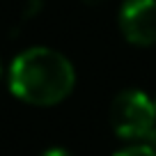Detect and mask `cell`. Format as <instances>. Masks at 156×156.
Returning <instances> with one entry per match:
<instances>
[{
    "label": "cell",
    "mask_w": 156,
    "mask_h": 156,
    "mask_svg": "<svg viewBox=\"0 0 156 156\" xmlns=\"http://www.w3.org/2000/svg\"><path fill=\"white\" fill-rule=\"evenodd\" d=\"M76 83L73 64L62 53L34 46L16 55L9 67V90L30 106H55L71 94Z\"/></svg>",
    "instance_id": "6da1fadb"
},
{
    "label": "cell",
    "mask_w": 156,
    "mask_h": 156,
    "mask_svg": "<svg viewBox=\"0 0 156 156\" xmlns=\"http://www.w3.org/2000/svg\"><path fill=\"white\" fill-rule=\"evenodd\" d=\"M154 101L140 90H124L110 103V126L119 138H145L154 131Z\"/></svg>",
    "instance_id": "7a4b0ae2"
},
{
    "label": "cell",
    "mask_w": 156,
    "mask_h": 156,
    "mask_svg": "<svg viewBox=\"0 0 156 156\" xmlns=\"http://www.w3.org/2000/svg\"><path fill=\"white\" fill-rule=\"evenodd\" d=\"M117 19L126 41L136 46L156 44V0H126Z\"/></svg>",
    "instance_id": "3957f363"
},
{
    "label": "cell",
    "mask_w": 156,
    "mask_h": 156,
    "mask_svg": "<svg viewBox=\"0 0 156 156\" xmlns=\"http://www.w3.org/2000/svg\"><path fill=\"white\" fill-rule=\"evenodd\" d=\"M115 156H156L151 147H126V149L117 151Z\"/></svg>",
    "instance_id": "277c9868"
},
{
    "label": "cell",
    "mask_w": 156,
    "mask_h": 156,
    "mask_svg": "<svg viewBox=\"0 0 156 156\" xmlns=\"http://www.w3.org/2000/svg\"><path fill=\"white\" fill-rule=\"evenodd\" d=\"M41 156H73V154L67 151V149H62V147H51V149H46Z\"/></svg>",
    "instance_id": "5b68a950"
},
{
    "label": "cell",
    "mask_w": 156,
    "mask_h": 156,
    "mask_svg": "<svg viewBox=\"0 0 156 156\" xmlns=\"http://www.w3.org/2000/svg\"><path fill=\"white\" fill-rule=\"evenodd\" d=\"M85 5H101V2H106V0H83Z\"/></svg>",
    "instance_id": "8992f818"
},
{
    "label": "cell",
    "mask_w": 156,
    "mask_h": 156,
    "mask_svg": "<svg viewBox=\"0 0 156 156\" xmlns=\"http://www.w3.org/2000/svg\"><path fill=\"white\" fill-rule=\"evenodd\" d=\"M154 110H156V99H154Z\"/></svg>",
    "instance_id": "52a82bcc"
},
{
    "label": "cell",
    "mask_w": 156,
    "mask_h": 156,
    "mask_svg": "<svg viewBox=\"0 0 156 156\" xmlns=\"http://www.w3.org/2000/svg\"><path fill=\"white\" fill-rule=\"evenodd\" d=\"M0 71H2V67H0Z\"/></svg>",
    "instance_id": "ba28073f"
}]
</instances>
